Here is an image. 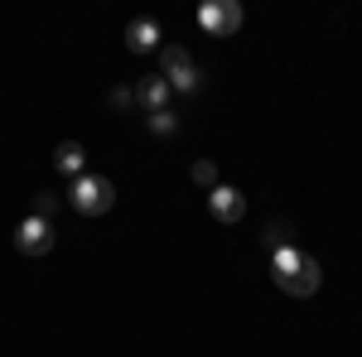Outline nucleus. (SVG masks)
Listing matches in <instances>:
<instances>
[{
    "label": "nucleus",
    "instance_id": "nucleus-1",
    "mask_svg": "<svg viewBox=\"0 0 362 357\" xmlns=\"http://www.w3.org/2000/svg\"><path fill=\"white\" fill-rule=\"evenodd\" d=\"M271 261H276V285L285 290V295H295V300H309V295L324 285L319 261H314V256H305V251L285 247V251H276Z\"/></svg>",
    "mask_w": 362,
    "mask_h": 357
},
{
    "label": "nucleus",
    "instance_id": "nucleus-2",
    "mask_svg": "<svg viewBox=\"0 0 362 357\" xmlns=\"http://www.w3.org/2000/svg\"><path fill=\"white\" fill-rule=\"evenodd\" d=\"M68 203L83 213V218H102L116 208V184L107 174H78L73 189H68Z\"/></svg>",
    "mask_w": 362,
    "mask_h": 357
},
{
    "label": "nucleus",
    "instance_id": "nucleus-3",
    "mask_svg": "<svg viewBox=\"0 0 362 357\" xmlns=\"http://www.w3.org/2000/svg\"><path fill=\"white\" fill-rule=\"evenodd\" d=\"M160 78L169 83V92H194L198 87V63L189 58V49L165 44V49H160Z\"/></svg>",
    "mask_w": 362,
    "mask_h": 357
},
{
    "label": "nucleus",
    "instance_id": "nucleus-4",
    "mask_svg": "<svg viewBox=\"0 0 362 357\" xmlns=\"http://www.w3.org/2000/svg\"><path fill=\"white\" fill-rule=\"evenodd\" d=\"M198 25L208 29L213 39H232V34L242 29V5H237V0H208V5L198 10Z\"/></svg>",
    "mask_w": 362,
    "mask_h": 357
},
{
    "label": "nucleus",
    "instance_id": "nucleus-5",
    "mask_svg": "<svg viewBox=\"0 0 362 357\" xmlns=\"http://www.w3.org/2000/svg\"><path fill=\"white\" fill-rule=\"evenodd\" d=\"M54 222L49 218H34V213H29L25 222H20V227H15V247L25 251V256H44V251H54Z\"/></svg>",
    "mask_w": 362,
    "mask_h": 357
},
{
    "label": "nucleus",
    "instance_id": "nucleus-6",
    "mask_svg": "<svg viewBox=\"0 0 362 357\" xmlns=\"http://www.w3.org/2000/svg\"><path fill=\"white\" fill-rule=\"evenodd\" d=\"M208 213L223 222V227H232V222L247 218V193L232 189V184H218V189L208 193Z\"/></svg>",
    "mask_w": 362,
    "mask_h": 357
},
{
    "label": "nucleus",
    "instance_id": "nucleus-7",
    "mask_svg": "<svg viewBox=\"0 0 362 357\" xmlns=\"http://www.w3.org/2000/svg\"><path fill=\"white\" fill-rule=\"evenodd\" d=\"M136 102L150 111V116H155V111H169V83H165V78H140Z\"/></svg>",
    "mask_w": 362,
    "mask_h": 357
},
{
    "label": "nucleus",
    "instance_id": "nucleus-8",
    "mask_svg": "<svg viewBox=\"0 0 362 357\" xmlns=\"http://www.w3.org/2000/svg\"><path fill=\"white\" fill-rule=\"evenodd\" d=\"M126 44H131L136 54H150V49H160V25H155V20H136V25L126 29Z\"/></svg>",
    "mask_w": 362,
    "mask_h": 357
},
{
    "label": "nucleus",
    "instance_id": "nucleus-9",
    "mask_svg": "<svg viewBox=\"0 0 362 357\" xmlns=\"http://www.w3.org/2000/svg\"><path fill=\"white\" fill-rule=\"evenodd\" d=\"M54 165L63 169V174H73V179H78V174H83V165H87V150L78 145V140H63V145L54 150Z\"/></svg>",
    "mask_w": 362,
    "mask_h": 357
},
{
    "label": "nucleus",
    "instance_id": "nucleus-10",
    "mask_svg": "<svg viewBox=\"0 0 362 357\" xmlns=\"http://www.w3.org/2000/svg\"><path fill=\"white\" fill-rule=\"evenodd\" d=\"M261 247L271 251V256H276V251H285V247H295V227H290L285 218H276L271 227H266V237H261Z\"/></svg>",
    "mask_w": 362,
    "mask_h": 357
},
{
    "label": "nucleus",
    "instance_id": "nucleus-11",
    "mask_svg": "<svg viewBox=\"0 0 362 357\" xmlns=\"http://www.w3.org/2000/svg\"><path fill=\"white\" fill-rule=\"evenodd\" d=\"M189 174H194V184H203L208 193L218 189V165H213V160H194V169H189Z\"/></svg>",
    "mask_w": 362,
    "mask_h": 357
},
{
    "label": "nucleus",
    "instance_id": "nucleus-12",
    "mask_svg": "<svg viewBox=\"0 0 362 357\" xmlns=\"http://www.w3.org/2000/svg\"><path fill=\"white\" fill-rule=\"evenodd\" d=\"M54 213H58V193L39 189V193H34V218H49V222H54Z\"/></svg>",
    "mask_w": 362,
    "mask_h": 357
},
{
    "label": "nucleus",
    "instance_id": "nucleus-13",
    "mask_svg": "<svg viewBox=\"0 0 362 357\" xmlns=\"http://www.w3.org/2000/svg\"><path fill=\"white\" fill-rule=\"evenodd\" d=\"M150 131H155V136H174V131H179V116H174V111H155V116H150Z\"/></svg>",
    "mask_w": 362,
    "mask_h": 357
},
{
    "label": "nucleus",
    "instance_id": "nucleus-14",
    "mask_svg": "<svg viewBox=\"0 0 362 357\" xmlns=\"http://www.w3.org/2000/svg\"><path fill=\"white\" fill-rule=\"evenodd\" d=\"M131 102H136V92H131V87H112V92H107V107H116V111H126Z\"/></svg>",
    "mask_w": 362,
    "mask_h": 357
}]
</instances>
